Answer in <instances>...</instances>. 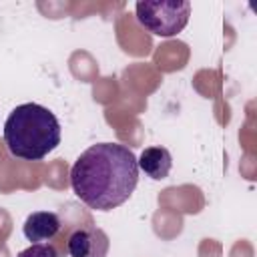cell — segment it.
Masks as SVG:
<instances>
[{"instance_id": "1", "label": "cell", "mask_w": 257, "mask_h": 257, "mask_svg": "<svg viewBox=\"0 0 257 257\" xmlns=\"http://www.w3.org/2000/svg\"><path fill=\"white\" fill-rule=\"evenodd\" d=\"M139 183L135 153L118 143L88 147L70 169L74 195L94 211H110L128 201Z\"/></svg>"}, {"instance_id": "2", "label": "cell", "mask_w": 257, "mask_h": 257, "mask_svg": "<svg viewBox=\"0 0 257 257\" xmlns=\"http://www.w3.org/2000/svg\"><path fill=\"white\" fill-rule=\"evenodd\" d=\"M4 143L12 157L40 161L60 145V122L46 106L24 102L8 114Z\"/></svg>"}, {"instance_id": "3", "label": "cell", "mask_w": 257, "mask_h": 257, "mask_svg": "<svg viewBox=\"0 0 257 257\" xmlns=\"http://www.w3.org/2000/svg\"><path fill=\"white\" fill-rule=\"evenodd\" d=\"M137 22L155 36L179 34L191 16V2L187 0H141L135 6Z\"/></svg>"}, {"instance_id": "4", "label": "cell", "mask_w": 257, "mask_h": 257, "mask_svg": "<svg viewBox=\"0 0 257 257\" xmlns=\"http://www.w3.org/2000/svg\"><path fill=\"white\" fill-rule=\"evenodd\" d=\"M108 247V235L98 227H80L70 233L66 243L70 257H106Z\"/></svg>"}, {"instance_id": "5", "label": "cell", "mask_w": 257, "mask_h": 257, "mask_svg": "<svg viewBox=\"0 0 257 257\" xmlns=\"http://www.w3.org/2000/svg\"><path fill=\"white\" fill-rule=\"evenodd\" d=\"M62 223L60 217L52 211H36L30 213L22 225V233L28 241L32 243H40V241H50L52 237H56V233L60 231Z\"/></svg>"}, {"instance_id": "6", "label": "cell", "mask_w": 257, "mask_h": 257, "mask_svg": "<svg viewBox=\"0 0 257 257\" xmlns=\"http://www.w3.org/2000/svg\"><path fill=\"white\" fill-rule=\"evenodd\" d=\"M139 169L153 181H163L169 177L173 167V157L165 147H147L137 159Z\"/></svg>"}, {"instance_id": "7", "label": "cell", "mask_w": 257, "mask_h": 257, "mask_svg": "<svg viewBox=\"0 0 257 257\" xmlns=\"http://www.w3.org/2000/svg\"><path fill=\"white\" fill-rule=\"evenodd\" d=\"M18 257H58L56 249L48 243H32L30 247L22 249Z\"/></svg>"}]
</instances>
